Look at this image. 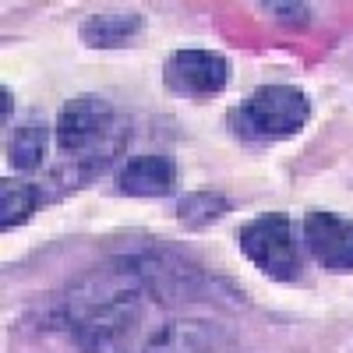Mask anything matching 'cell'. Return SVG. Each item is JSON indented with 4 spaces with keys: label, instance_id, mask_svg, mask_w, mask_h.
<instances>
[{
    "label": "cell",
    "instance_id": "1",
    "mask_svg": "<svg viewBox=\"0 0 353 353\" xmlns=\"http://www.w3.org/2000/svg\"><path fill=\"white\" fill-rule=\"evenodd\" d=\"M152 304V286L131 251L74 276L57 297L53 318L78 353H131Z\"/></svg>",
    "mask_w": 353,
    "mask_h": 353
},
{
    "label": "cell",
    "instance_id": "10",
    "mask_svg": "<svg viewBox=\"0 0 353 353\" xmlns=\"http://www.w3.org/2000/svg\"><path fill=\"white\" fill-rule=\"evenodd\" d=\"M46 205V191L39 181H0V230L11 233L18 226H25L39 209Z\"/></svg>",
    "mask_w": 353,
    "mask_h": 353
},
{
    "label": "cell",
    "instance_id": "9",
    "mask_svg": "<svg viewBox=\"0 0 353 353\" xmlns=\"http://www.w3.org/2000/svg\"><path fill=\"white\" fill-rule=\"evenodd\" d=\"M50 124L43 117H28L21 121L14 131H8V141H4V159L14 173H36L43 163H46V152H50Z\"/></svg>",
    "mask_w": 353,
    "mask_h": 353
},
{
    "label": "cell",
    "instance_id": "7",
    "mask_svg": "<svg viewBox=\"0 0 353 353\" xmlns=\"http://www.w3.org/2000/svg\"><path fill=\"white\" fill-rule=\"evenodd\" d=\"M176 159L166 152H145L128 159L121 170L113 173L117 194L128 198H166L176 191Z\"/></svg>",
    "mask_w": 353,
    "mask_h": 353
},
{
    "label": "cell",
    "instance_id": "5",
    "mask_svg": "<svg viewBox=\"0 0 353 353\" xmlns=\"http://www.w3.org/2000/svg\"><path fill=\"white\" fill-rule=\"evenodd\" d=\"M304 251L329 276H353V219L332 209H307L301 219Z\"/></svg>",
    "mask_w": 353,
    "mask_h": 353
},
{
    "label": "cell",
    "instance_id": "6",
    "mask_svg": "<svg viewBox=\"0 0 353 353\" xmlns=\"http://www.w3.org/2000/svg\"><path fill=\"white\" fill-rule=\"evenodd\" d=\"M230 339L205 318H173L159 325L138 353H226Z\"/></svg>",
    "mask_w": 353,
    "mask_h": 353
},
{
    "label": "cell",
    "instance_id": "2",
    "mask_svg": "<svg viewBox=\"0 0 353 353\" xmlns=\"http://www.w3.org/2000/svg\"><path fill=\"white\" fill-rule=\"evenodd\" d=\"M311 124V99L304 88L272 81V85H258L248 99L226 110V131L230 138H237L241 145H279L286 138L304 134Z\"/></svg>",
    "mask_w": 353,
    "mask_h": 353
},
{
    "label": "cell",
    "instance_id": "8",
    "mask_svg": "<svg viewBox=\"0 0 353 353\" xmlns=\"http://www.w3.org/2000/svg\"><path fill=\"white\" fill-rule=\"evenodd\" d=\"M145 36V14L134 8H103L85 14L78 25V39L88 50H128Z\"/></svg>",
    "mask_w": 353,
    "mask_h": 353
},
{
    "label": "cell",
    "instance_id": "4",
    "mask_svg": "<svg viewBox=\"0 0 353 353\" xmlns=\"http://www.w3.org/2000/svg\"><path fill=\"white\" fill-rule=\"evenodd\" d=\"M230 57L219 50L184 46L163 61V85L184 99H212L230 85Z\"/></svg>",
    "mask_w": 353,
    "mask_h": 353
},
{
    "label": "cell",
    "instance_id": "11",
    "mask_svg": "<svg viewBox=\"0 0 353 353\" xmlns=\"http://www.w3.org/2000/svg\"><path fill=\"white\" fill-rule=\"evenodd\" d=\"M233 212V201L223 191H191L176 201V223L184 230H205Z\"/></svg>",
    "mask_w": 353,
    "mask_h": 353
},
{
    "label": "cell",
    "instance_id": "13",
    "mask_svg": "<svg viewBox=\"0 0 353 353\" xmlns=\"http://www.w3.org/2000/svg\"><path fill=\"white\" fill-rule=\"evenodd\" d=\"M0 110H4V128L11 124V110H14V92L8 85H0Z\"/></svg>",
    "mask_w": 353,
    "mask_h": 353
},
{
    "label": "cell",
    "instance_id": "12",
    "mask_svg": "<svg viewBox=\"0 0 353 353\" xmlns=\"http://www.w3.org/2000/svg\"><path fill=\"white\" fill-rule=\"evenodd\" d=\"M265 14H272L276 21H286V25H311V18H314V11H311V4H279V0H269V4H258Z\"/></svg>",
    "mask_w": 353,
    "mask_h": 353
},
{
    "label": "cell",
    "instance_id": "3",
    "mask_svg": "<svg viewBox=\"0 0 353 353\" xmlns=\"http://www.w3.org/2000/svg\"><path fill=\"white\" fill-rule=\"evenodd\" d=\"M233 241H237V251L265 279L286 283V286L304 283V276H307L304 241H301L297 223L286 212H265V216L241 223L237 233H233Z\"/></svg>",
    "mask_w": 353,
    "mask_h": 353
}]
</instances>
